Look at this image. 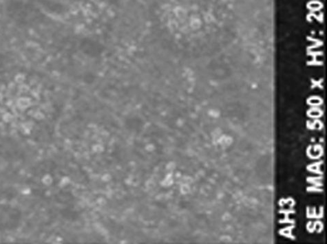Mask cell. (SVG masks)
I'll list each match as a JSON object with an SVG mask.
<instances>
[{
  "instance_id": "obj_1",
  "label": "cell",
  "mask_w": 327,
  "mask_h": 244,
  "mask_svg": "<svg viewBox=\"0 0 327 244\" xmlns=\"http://www.w3.org/2000/svg\"><path fill=\"white\" fill-rule=\"evenodd\" d=\"M19 214L11 208H0V229H12L18 225Z\"/></svg>"
}]
</instances>
